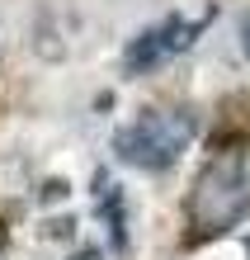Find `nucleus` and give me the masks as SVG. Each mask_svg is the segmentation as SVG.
<instances>
[{
	"label": "nucleus",
	"mask_w": 250,
	"mask_h": 260,
	"mask_svg": "<svg viewBox=\"0 0 250 260\" xmlns=\"http://www.w3.org/2000/svg\"><path fill=\"white\" fill-rule=\"evenodd\" d=\"M76 232V218H57V222H48V237H71Z\"/></svg>",
	"instance_id": "423d86ee"
},
{
	"label": "nucleus",
	"mask_w": 250,
	"mask_h": 260,
	"mask_svg": "<svg viewBox=\"0 0 250 260\" xmlns=\"http://www.w3.org/2000/svg\"><path fill=\"white\" fill-rule=\"evenodd\" d=\"M245 255H250V237H245Z\"/></svg>",
	"instance_id": "1a4fd4ad"
},
{
	"label": "nucleus",
	"mask_w": 250,
	"mask_h": 260,
	"mask_svg": "<svg viewBox=\"0 0 250 260\" xmlns=\"http://www.w3.org/2000/svg\"><path fill=\"white\" fill-rule=\"evenodd\" d=\"M165 57V38H161V28H147V34H137L132 38V48H128V71L142 76L147 67H156Z\"/></svg>",
	"instance_id": "7ed1b4c3"
},
{
	"label": "nucleus",
	"mask_w": 250,
	"mask_h": 260,
	"mask_svg": "<svg viewBox=\"0 0 250 260\" xmlns=\"http://www.w3.org/2000/svg\"><path fill=\"white\" fill-rule=\"evenodd\" d=\"M198 34V19H184V14H170L161 24V38H165V52H184Z\"/></svg>",
	"instance_id": "20e7f679"
},
{
	"label": "nucleus",
	"mask_w": 250,
	"mask_h": 260,
	"mask_svg": "<svg viewBox=\"0 0 250 260\" xmlns=\"http://www.w3.org/2000/svg\"><path fill=\"white\" fill-rule=\"evenodd\" d=\"M189 137H194V123L184 114H142L137 123L114 133V151L118 161L137 166V171H165L189 147Z\"/></svg>",
	"instance_id": "f03ea898"
},
{
	"label": "nucleus",
	"mask_w": 250,
	"mask_h": 260,
	"mask_svg": "<svg viewBox=\"0 0 250 260\" xmlns=\"http://www.w3.org/2000/svg\"><path fill=\"white\" fill-rule=\"evenodd\" d=\"M250 204V180H245V161L231 151V156L212 161L208 171L198 175V185L189 194V218H194V241L212 237V232H227L231 222L245 213Z\"/></svg>",
	"instance_id": "f257e3e1"
},
{
	"label": "nucleus",
	"mask_w": 250,
	"mask_h": 260,
	"mask_svg": "<svg viewBox=\"0 0 250 260\" xmlns=\"http://www.w3.org/2000/svg\"><path fill=\"white\" fill-rule=\"evenodd\" d=\"M245 57H250V19H245Z\"/></svg>",
	"instance_id": "6e6552de"
},
{
	"label": "nucleus",
	"mask_w": 250,
	"mask_h": 260,
	"mask_svg": "<svg viewBox=\"0 0 250 260\" xmlns=\"http://www.w3.org/2000/svg\"><path fill=\"white\" fill-rule=\"evenodd\" d=\"M71 260H104V255H99V251H95V246H85V251H76V255H71Z\"/></svg>",
	"instance_id": "0eeeda50"
},
{
	"label": "nucleus",
	"mask_w": 250,
	"mask_h": 260,
	"mask_svg": "<svg viewBox=\"0 0 250 260\" xmlns=\"http://www.w3.org/2000/svg\"><path fill=\"white\" fill-rule=\"evenodd\" d=\"M43 199H48V204L66 199V180H48V185H43Z\"/></svg>",
	"instance_id": "39448f33"
}]
</instances>
